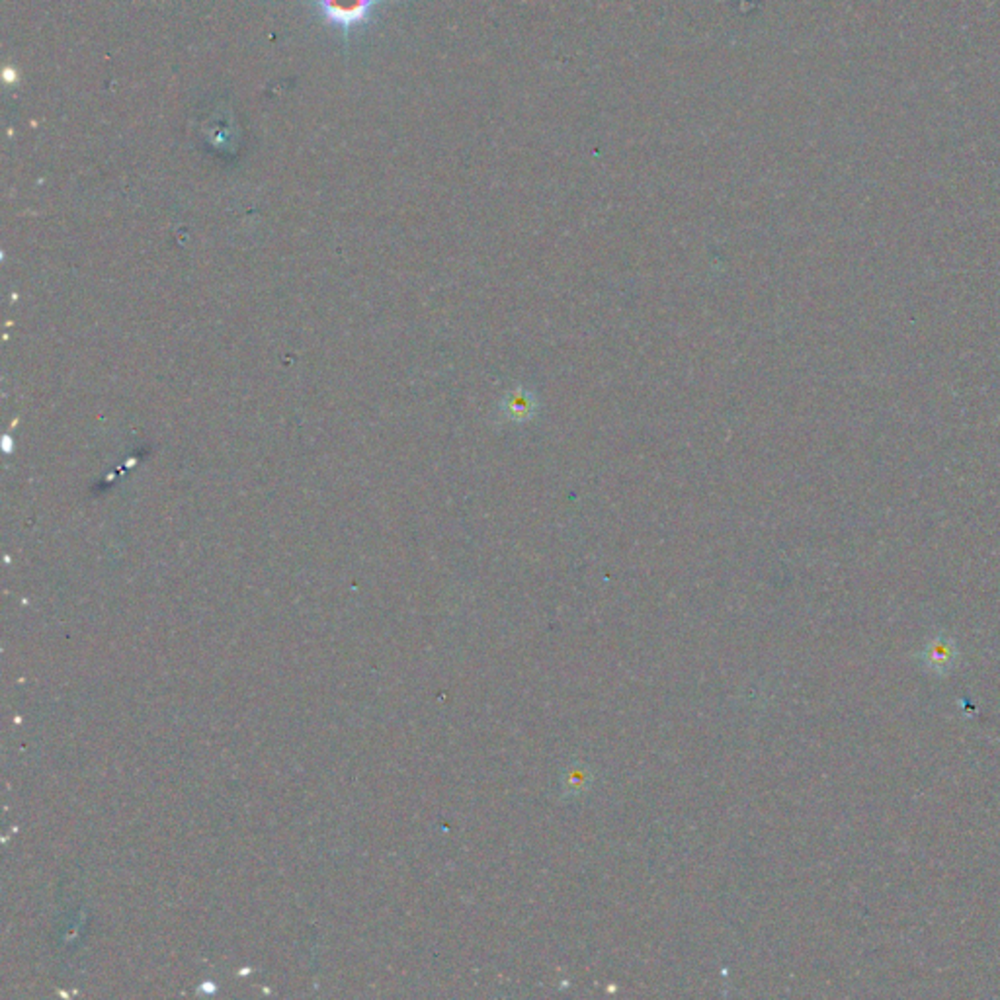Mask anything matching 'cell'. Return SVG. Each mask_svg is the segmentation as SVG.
<instances>
[{
  "label": "cell",
  "instance_id": "cell-1",
  "mask_svg": "<svg viewBox=\"0 0 1000 1000\" xmlns=\"http://www.w3.org/2000/svg\"><path fill=\"white\" fill-rule=\"evenodd\" d=\"M383 3L385 0H317V10L328 26L350 32L366 26Z\"/></svg>",
  "mask_w": 1000,
  "mask_h": 1000
},
{
  "label": "cell",
  "instance_id": "cell-2",
  "mask_svg": "<svg viewBox=\"0 0 1000 1000\" xmlns=\"http://www.w3.org/2000/svg\"><path fill=\"white\" fill-rule=\"evenodd\" d=\"M534 407H536V401L532 395H527V391L524 389H518L514 391L508 401H506V412L510 419H516V420H524L527 417H532L534 412Z\"/></svg>",
  "mask_w": 1000,
  "mask_h": 1000
},
{
  "label": "cell",
  "instance_id": "cell-3",
  "mask_svg": "<svg viewBox=\"0 0 1000 1000\" xmlns=\"http://www.w3.org/2000/svg\"><path fill=\"white\" fill-rule=\"evenodd\" d=\"M948 654H950V653H948L946 647H941V645L938 647V645H934V649H932V653H931V661L938 663V666H940V665H944V663L950 661V656H948Z\"/></svg>",
  "mask_w": 1000,
  "mask_h": 1000
}]
</instances>
